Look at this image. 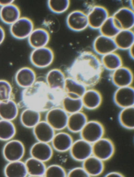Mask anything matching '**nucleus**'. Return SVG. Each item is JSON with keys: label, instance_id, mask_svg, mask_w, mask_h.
<instances>
[{"label": "nucleus", "instance_id": "f704fd0d", "mask_svg": "<svg viewBox=\"0 0 134 177\" xmlns=\"http://www.w3.org/2000/svg\"><path fill=\"white\" fill-rule=\"evenodd\" d=\"M16 133V128L12 121L0 119V140L6 142L13 139Z\"/></svg>", "mask_w": 134, "mask_h": 177}, {"label": "nucleus", "instance_id": "bb28decb", "mask_svg": "<svg viewBox=\"0 0 134 177\" xmlns=\"http://www.w3.org/2000/svg\"><path fill=\"white\" fill-rule=\"evenodd\" d=\"M20 10L14 3L0 8V19L3 23L10 25L21 17Z\"/></svg>", "mask_w": 134, "mask_h": 177}, {"label": "nucleus", "instance_id": "4be33fe9", "mask_svg": "<svg viewBox=\"0 0 134 177\" xmlns=\"http://www.w3.org/2000/svg\"><path fill=\"white\" fill-rule=\"evenodd\" d=\"M81 98L83 108L90 110L98 108L102 102L100 93L92 88H87Z\"/></svg>", "mask_w": 134, "mask_h": 177}, {"label": "nucleus", "instance_id": "ea45409f", "mask_svg": "<svg viewBox=\"0 0 134 177\" xmlns=\"http://www.w3.org/2000/svg\"><path fill=\"white\" fill-rule=\"evenodd\" d=\"M42 24L45 29L49 33L55 32L58 30L59 24L55 17L52 16L46 17L43 20Z\"/></svg>", "mask_w": 134, "mask_h": 177}, {"label": "nucleus", "instance_id": "412c9836", "mask_svg": "<svg viewBox=\"0 0 134 177\" xmlns=\"http://www.w3.org/2000/svg\"><path fill=\"white\" fill-rule=\"evenodd\" d=\"M33 49L47 46L50 39V33L44 28H34L27 38Z\"/></svg>", "mask_w": 134, "mask_h": 177}, {"label": "nucleus", "instance_id": "37998d69", "mask_svg": "<svg viewBox=\"0 0 134 177\" xmlns=\"http://www.w3.org/2000/svg\"><path fill=\"white\" fill-rule=\"evenodd\" d=\"M5 37V33L3 27L0 25V45L4 40Z\"/></svg>", "mask_w": 134, "mask_h": 177}, {"label": "nucleus", "instance_id": "2eb2a0df", "mask_svg": "<svg viewBox=\"0 0 134 177\" xmlns=\"http://www.w3.org/2000/svg\"><path fill=\"white\" fill-rule=\"evenodd\" d=\"M66 77L61 70L54 68L50 70L47 72L44 81L48 87L52 90L64 92Z\"/></svg>", "mask_w": 134, "mask_h": 177}, {"label": "nucleus", "instance_id": "7ed1b4c3", "mask_svg": "<svg viewBox=\"0 0 134 177\" xmlns=\"http://www.w3.org/2000/svg\"><path fill=\"white\" fill-rule=\"evenodd\" d=\"M45 113L44 120L56 132L66 129L69 114L60 106L52 108Z\"/></svg>", "mask_w": 134, "mask_h": 177}, {"label": "nucleus", "instance_id": "b1692460", "mask_svg": "<svg viewBox=\"0 0 134 177\" xmlns=\"http://www.w3.org/2000/svg\"><path fill=\"white\" fill-rule=\"evenodd\" d=\"M88 120L82 111L69 115L66 129L72 133H79Z\"/></svg>", "mask_w": 134, "mask_h": 177}, {"label": "nucleus", "instance_id": "79ce46f5", "mask_svg": "<svg viewBox=\"0 0 134 177\" xmlns=\"http://www.w3.org/2000/svg\"><path fill=\"white\" fill-rule=\"evenodd\" d=\"M124 175L120 172L117 171H111L109 172L104 175L105 177H124Z\"/></svg>", "mask_w": 134, "mask_h": 177}, {"label": "nucleus", "instance_id": "f257e3e1", "mask_svg": "<svg viewBox=\"0 0 134 177\" xmlns=\"http://www.w3.org/2000/svg\"><path fill=\"white\" fill-rule=\"evenodd\" d=\"M65 94L63 92L50 90L44 81L37 80L31 86L23 89L20 100L18 104L19 108H30L42 113L46 112L60 106Z\"/></svg>", "mask_w": 134, "mask_h": 177}, {"label": "nucleus", "instance_id": "6e6552de", "mask_svg": "<svg viewBox=\"0 0 134 177\" xmlns=\"http://www.w3.org/2000/svg\"><path fill=\"white\" fill-rule=\"evenodd\" d=\"M92 155L104 162L111 158L115 152L113 141L104 137L92 144Z\"/></svg>", "mask_w": 134, "mask_h": 177}, {"label": "nucleus", "instance_id": "5701e85b", "mask_svg": "<svg viewBox=\"0 0 134 177\" xmlns=\"http://www.w3.org/2000/svg\"><path fill=\"white\" fill-rule=\"evenodd\" d=\"M41 113L35 109L26 108L23 109L20 115V121L24 127L32 129L41 120Z\"/></svg>", "mask_w": 134, "mask_h": 177}, {"label": "nucleus", "instance_id": "c756f323", "mask_svg": "<svg viewBox=\"0 0 134 177\" xmlns=\"http://www.w3.org/2000/svg\"><path fill=\"white\" fill-rule=\"evenodd\" d=\"M114 39L118 49L128 50L134 44L133 30H121Z\"/></svg>", "mask_w": 134, "mask_h": 177}, {"label": "nucleus", "instance_id": "aec40b11", "mask_svg": "<svg viewBox=\"0 0 134 177\" xmlns=\"http://www.w3.org/2000/svg\"><path fill=\"white\" fill-rule=\"evenodd\" d=\"M32 129L36 141L49 143L56 132L45 120H42Z\"/></svg>", "mask_w": 134, "mask_h": 177}, {"label": "nucleus", "instance_id": "9d476101", "mask_svg": "<svg viewBox=\"0 0 134 177\" xmlns=\"http://www.w3.org/2000/svg\"><path fill=\"white\" fill-rule=\"evenodd\" d=\"M111 16L116 25L120 30H133L134 10L130 7H121Z\"/></svg>", "mask_w": 134, "mask_h": 177}, {"label": "nucleus", "instance_id": "a19ab883", "mask_svg": "<svg viewBox=\"0 0 134 177\" xmlns=\"http://www.w3.org/2000/svg\"><path fill=\"white\" fill-rule=\"evenodd\" d=\"M68 177H89L83 167H77L73 168L67 172Z\"/></svg>", "mask_w": 134, "mask_h": 177}, {"label": "nucleus", "instance_id": "cd10ccee", "mask_svg": "<svg viewBox=\"0 0 134 177\" xmlns=\"http://www.w3.org/2000/svg\"><path fill=\"white\" fill-rule=\"evenodd\" d=\"M19 107L13 99L0 102V119L12 121L18 116Z\"/></svg>", "mask_w": 134, "mask_h": 177}, {"label": "nucleus", "instance_id": "39448f33", "mask_svg": "<svg viewBox=\"0 0 134 177\" xmlns=\"http://www.w3.org/2000/svg\"><path fill=\"white\" fill-rule=\"evenodd\" d=\"M25 151L23 143L19 140L13 139L6 142L2 152L4 159L9 162L22 160Z\"/></svg>", "mask_w": 134, "mask_h": 177}, {"label": "nucleus", "instance_id": "72a5a7b5", "mask_svg": "<svg viewBox=\"0 0 134 177\" xmlns=\"http://www.w3.org/2000/svg\"><path fill=\"white\" fill-rule=\"evenodd\" d=\"M119 124L124 128L132 130L134 129V106L121 109L118 115Z\"/></svg>", "mask_w": 134, "mask_h": 177}, {"label": "nucleus", "instance_id": "c03bdc74", "mask_svg": "<svg viewBox=\"0 0 134 177\" xmlns=\"http://www.w3.org/2000/svg\"><path fill=\"white\" fill-rule=\"evenodd\" d=\"M14 0H0V6L1 7L5 6L14 3Z\"/></svg>", "mask_w": 134, "mask_h": 177}, {"label": "nucleus", "instance_id": "f03ea898", "mask_svg": "<svg viewBox=\"0 0 134 177\" xmlns=\"http://www.w3.org/2000/svg\"><path fill=\"white\" fill-rule=\"evenodd\" d=\"M103 67L96 54L88 51L80 53L68 69V76L80 82L87 88L99 81Z\"/></svg>", "mask_w": 134, "mask_h": 177}, {"label": "nucleus", "instance_id": "49530a36", "mask_svg": "<svg viewBox=\"0 0 134 177\" xmlns=\"http://www.w3.org/2000/svg\"><path fill=\"white\" fill-rule=\"evenodd\" d=\"M130 7L131 9L134 10V5H133V1L131 0L130 1Z\"/></svg>", "mask_w": 134, "mask_h": 177}, {"label": "nucleus", "instance_id": "393cba45", "mask_svg": "<svg viewBox=\"0 0 134 177\" xmlns=\"http://www.w3.org/2000/svg\"><path fill=\"white\" fill-rule=\"evenodd\" d=\"M104 161L92 155L82 162V166L90 177L100 176L105 169Z\"/></svg>", "mask_w": 134, "mask_h": 177}, {"label": "nucleus", "instance_id": "e433bc0d", "mask_svg": "<svg viewBox=\"0 0 134 177\" xmlns=\"http://www.w3.org/2000/svg\"><path fill=\"white\" fill-rule=\"evenodd\" d=\"M70 3L69 0H49L47 1V5L49 10L57 14L66 12L69 8Z\"/></svg>", "mask_w": 134, "mask_h": 177}, {"label": "nucleus", "instance_id": "473e14b6", "mask_svg": "<svg viewBox=\"0 0 134 177\" xmlns=\"http://www.w3.org/2000/svg\"><path fill=\"white\" fill-rule=\"evenodd\" d=\"M60 106L69 114L82 111L84 108L81 98H73L65 94Z\"/></svg>", "mask_w": 134, "mask_h": 177}, {"label": "nucleus", "instance_id": "f8f14e48", "mask_svg": "<svg viewBox=\"0 0 134 177\" xmlns=\"http://www.w3.org/2000/svg\"><path fill=\"white\" fill-rule=\"evenodd\" d=\"M87 14L89 27L94 30H99L110 16L107 9L100 5L92 6Z\"/></svg>", "mask_w": 134, "mask_h": 177}, {"label": "nucleus", "instance_id": "423d86ee", "mask_svg": "<svg viewBox=\"0 0 134 177\" xmlns=\"http://www.w3.org/2000/svg\"><path fill=\"white\" fill-rule=\"evenodd\" d=\"M104 127L97 120H88L79 133L80 138L93 144L104 137Z\"/></svg>", "mask_w": 134, "mask_h": 177}, {"label": "nucleus", "instance_id": "c9c22d12", "mask_svg": "<svg viewBox=\"0 0 134 177\" xmlns=\"http://www.w3.org/2000/svg\"><path fill=\"white\" fill-rule=\"evenodd\" d=\"M100 34L114 38L120 30L117 27L112 16H110L98 30Z\"/></svg>", "mask_w": 134, "mask_h": 177}, {"label": "nucleus", "instance_id": "0eeeda50", "mask_svg": "<svg viewBox=\"0 0 134 177\" xmlns=\"http://www.w3.org/2000/svg\"><path fill=\"white\" fill-rule=\"evenodd\" d=\"M34 29V23L30 19L21 16L10 25L9 31L14 38L23 40L27 38Z\"/></svg>", "mask_w": 134, "mask_h": 177}, {"label": "nucleus", "instance_id": "a18cd8bd", "mask_svg": "<svg viewBox=\"0 0 134 177\" xmlns=\"http://www.w3.org/2000/svg\"><path fill=\"white\" fill-rule=\"evenodd\" d=\"M129 54L130 57L132 59H134V45L130 47L128 50Z\"/></svg>", "mask_w": 134, "mask_h": 177}, {"label": "nucleus", "instance_id": "20e7f679", "mask_svg": "<svg viewBox=\"0 0 134 177\" xmlns=\"http://www.w3.org/2000/svg\"><path fill=\"white\" fill-rule=\"evenodd\" d=\"M54 58L53 50L47 46L33 49L29 56L32 64L39 68H44L49 66L53 63Z\"/></svg>", "mask_w": 134, "mask_h": 177}, {"label": "nucleus", "instance_id": "9b49d317", "mask_svg": "<svg viewBox=\"0 0 134 177\" xmlns=\"http://www.w3.org/2000/svg\"><path fill=\"white\" fill-rule=\"evenodd\" d=\"M66 21L68 28L74 32L82 31L89 27L87 13L80 10L70 12L66 17Z\"/></svg>", "mask_w": 134, "mask_h": 177}, {"label": "nucleus", "instance_id": "7c9ffc66", "mask_svg": "<svg viewBox=\"0 0 134 177\" xmlns=\"http://www.w3.org/2000/svg\"><path fill=\"white\" fill-rule=\"evenodd\" d=\"M28 176L44 177L47 166L45 163L30 157L24 162Z\"/></svg>", "mask_w": 134, "mask_h": 177}, {"label": "nucleus", "instance_id": "4c0bfd02", "mask_svg": "<svg viewBox=\"0 0 134 177\" xmlns=\"http://www.w3.org/2000/svg\"><path fill=\"white\" fill-rule=\"evenodd\" d=\"M13 89L11 83L8 81L0 79V102L13 99Z\"/></svg>", "mask_w": 134, "mask_h": 177}, {"label": "nucleus", "instance_id": "dca6fc26", "mask_svg": "<svg viewBox=\"0 0 134 177\" xmlns=\"http://www.w3.org/2000/svg\"><path fill=\"white\" fill-rule=\"evenodd\" d=\"M74 140L69 132H56L50 143L54 150L59 153L69 151Z\"/></svg>", "mask_w": 134, "mask_h": 177}, {"label": "nucleus", "instance_id": "6ab92c4d", "mask_svg": "<svg viewBox=\"0 0 134 177\" xmlns=\"http://www.w3.org/2000/svg\"><path fill=\"white\" fill-rule=\"evenodd\" d=\"M14 79L16 84L23 89L30 87L37 80L35 71L28 67H23L18 70L15 73Z\"/></svg>", "mask_w": 134, "mask_h": 177}, {"label": "nucleus", "instance_id": "a878e982", "mask_svg": "<svg viewBox=\"0 0 134 177\" xmlns=\"http://www.w3.org/2000/svg\"><path fill=\"white\" fill-rule=\"evenodd\" d=\"M87 88L75 79L66 77L64 89L66 95L73 98H81Z\"/></svg>", "mask_w": 134, "mask_h": 177}, {"label": "nucleus", "instance_id": "c85d7f7f", "mask_svg": "<svg viewBox=\"0 0 134 177\" xmlns=\"http://www.w3.org/2000/svg\"><path fill=\"white\" fill-rule=\"evenodd\" d=\"M3 173L6 177H26L28 176L24 162L21 160L8 162Z\"/></svg>", "mask_w": 134, "mask_h": 177}, {"label": "nucleus", "instance_id": "4468645a", "mask_svg": "<svg viewBox=\"0 0 134 177\" xmlns=\"http://www.w3.org/2000/svg\"><path fill=\"white\" fill-rule=\"evenodd\" d=\"M54 150L50 143L37 141L30 147V157L46 163L52 157Z\"/></svg>", "mask_w": 134, "mask_h": 177}, {"label": "nucleus", "instance_id": "58836bf2", "mask_svg": "<svg viewBox=\"0 0 134 177\" xmlns=\"http://www.w3.org/2000/svg\"><path fill=\"white\" fill-rule=\"evenodd\" d=\"M67 172L62 166L57 164H52L47 166L44 177H66Z\"/></svg>", "mask_w": 134, "mask_h": 177}, {"label": "nucleus", "instance_id": "2f4dec72", "mask_svg": "<svg viewBox=\"0 0 134 177\" xmlns=\"http://www.w3.org/2000/svg\"><path fill=\"white\" fill-rule=\"evenodd\" d=\"M100 61L104 68L112 72L123 66L121 56L116 52L102 56Z\"/></svg>", "mask_w": 134, "mask_h": 177}, {"label": "nucleus", "instance_id": "ddd939ff", "mask_svg": "<svg viewBox=\"0 0 134 177\" xmlns=\"http://www.w3.org/2000/svg\"><path fill=\"white\" fill-rule=\"evenodd\" d=\"M113 95L114 103L121 109L134 106V89L132 86L117 88Z\"/></svg>", "mask_w": 134, "mask_h": 177}, {"label": "nucleus", "instance_id": "1a4fd4ad", "mask_svg": "<svg viewBox=\"0 0 134 177\" xmlns=\"http://www.w3.org/2000/svg\"><path fill=\"white\" fill-rule=\"evenodd\" d=\"M69 152L74 160L82 162L92 155V144L80 138L74 141Z\"/></svg>", "mask_w": 134, "mask_h": 177}, {"label": "nucleus", "instance_id": "f3484780", "mask_svg": "<svg viewBox=\"0 0 134 177\" xmlns=\"http://www.w3.org/2000/svg\"><path fill=\"white\" fill-rule=\"evenodd\" d=\"M111 77L112 83L117 88L132 86L133 80L132 70L123 65L112 72Z\"/></svg>", "mask_w": 134, "mask_h": 177}, {"label": "nucleus", "instance_id": "a211bd4d", "mask_svg": "<svg viewBox=\"0 0 134 177\" xmlns=\"http://www.w3.org/2000/svg\"><path fill=\"white\" fill-rule=\"evenodd\" d=\"M93 46L96 54L102 56L118 49L114 38L101 34L95 38Z\"/></svg>", "mask_w": 134, "mask_h": 177}]
</instances>
